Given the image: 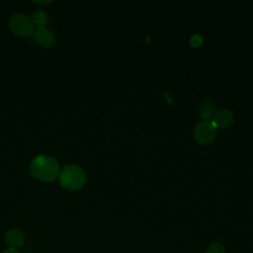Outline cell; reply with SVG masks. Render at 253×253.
<instances>
[{
  "mask_svg": "<svg viewBox=\"0 0 253 253\" xmlns=\"http://www.w3.org/2000/svg\"><path fill=\"white\" fill-rule=\"evenodd\" d=\"M60 172L58 161L51 155L39 154L30 163V174L37 180L51 182L55 180Z\"/></svg>",
  "mask_w": 253,
  "mask_h": 253,
  "instance_id": "cell-1",
  "label": "cell"
},
{
  "mask_svg": "<svg viewBox=\"0 0 253 253\" xmlns=\"http://www.w3.org/2000/svg\"><path fill=\"white\" fill-rule=\"evenodd\" d=\"M60 186L67 191H77L86 182V174L83 169L75 164L65 165L58 175Z\"/></svg>",
  "mask_w": 253,
  "mask_h": 253,
  "instance_id": "cell-2",
  "label": "cell"
},
{
  "mask_svg": "<svg viewBox=\"0 0 253 253\" xmlns=\"http://www.w3.org/2000/svg\"><path fill=\"white\" fill-rule=\"evenodd\" d=\"M10 31L18 37H29L34 34L36 27L32 18L23 13H16L11 16L8 22Z\"/></svg>",
  "mask_w": 253,
  "mask_h": 253,
  "instance_id": "cell-3",
  "label": "cell"
},
{
  "mask_svg": "<svg viewBox=\"0 0 253 253\" xmlns=\"http://www.w3.org/2000/svg\"><path fill=\"white\" fill-rule=\"evenodd\" d=\"M216 127L211 121H202L196 125L193 134L195 139L201 144H209L215 137Z\"/></svg>",
  "mask_w": 253,
  "mask_h": 253,
  "instance_id": "cell-4",
  "label": "cell"
},
{
  "mask_svg": "<svg viewBox=\"0 0 253 253\" xmlns=\"http://www.w3.org/2000/svg\"><path fill=\"white\" fill-rule=\"evenodd\" d=\"M34 39L43 48H50L55 43V36L46 27L37 28L34 32Z\"/></svg>",
  "mask_w": 253,
  "mask_h": 253,
  "instance_id": "cell-5",
  "label": "cell"
},
{
  "mask_svg": "<svg viewBox=\"0 0 253 253\" xmlns=\"http://www.w3.org/2000/svg\"><path fill=\"white\" fill-rule=\"evenodd\" d=\"M211 122L215 127L224 128L230 126L233 122V115L229 110L222 109L214 113Z\"/></svg>",
  "mask_w": 253,
  "mask_h": 253,
  "instance_id": "cell-6",
  "label": "cell"
},
{
  "mask_svg": "<svg viewBox=\"0 0 253 253\" xmlns=\"http://www.w3.org/2000/svg\"><path fill=\"white\" fill-rule=\"evenodd\" d=\"M5 241L9 248H19L24 244L25 236L19 228H11L5 234Z\"/></svg>",
  "mask_w": 253,
  "mask_h": 253,
  "instance_id": "cell-7",
  "label": "cell"
},
{
  "mask_svg": "<svg viewBox=\"0 0 253 253\" xmlns=\"http://www.w3.org/2000/svg\"><path fill=\"white\" fill-rule=\"evenodd\" d=\"M214 105L211 100H204L199 105V115L203 121H210L214 115Z\"/></svg>",
  "mask_w": 253,
  "mask_h": 253,
  "instance_id": "cell-8",
  "label": "cell"
},
{
  "mask_svg": "<svg viewBox=\"0 0 253 253\" xmlns=\"http://www.w3.org/2000/svg\"><path fill=\"white\" fill-rule=\"evenodd\" d=\"M32 21L35 25V27L37 28H41V27H46V24L48 22V18L46 13L42 10V9H37L33 16H32Z\"/></svg>",
  "mask_w": 253,
  "mask_h": 253,
  "instance_id": "cell-9",
  "label": "cell"
},
{
  "mask_svg": "<svg viewBox=\"0 0 253 253\" xmlns=\"http://www.w3.org/2000/svg\"><path fill=\"white\" fill-rule=\"evenodd\" d=\"M206 253H224V247L219 242H211L208 246Z\"/></svg>",
  "mask_w": 253,
  "mask_h": 253,
  "instance_id": "cell-10",
  "label": "cell"
},
{
  "mask_svg": "<svg viewBox=\"0 0 253 253\" xmlns=\"http://www.w3.org/2000/svg\"><path fill=\"white\" fill-rule=\"evenodd\" d=\"M203 38L200 35H195L191 38V45L194 47H198L202 44Z\"/></svg>",
  "mask_w": 253,
  "mask_h": 253,
  "instance_id": "cell-11",
  "label": "cell"
},
{
  "mask_svg": "<svg viewBox=\"0 0 253 253\" xmlns=\"http://www.w3.org/2000/svg\"><path fill=\"white\" fill-rule=\"evenodd\" d=\"M2 253H19V252L14 248H8V249L4 250Z\"/></svg>",
  "mask_w": 253,
  "mask_h": 253,
  "instance_id": "cell-12",
  "label": "cell"
},
{
  "mask_svg": "<svg viewBox=\"0 0 253 253\" xmlns=\"http://www.w3.org/2000/svg\"><path fill=\"white\" fill-rule=\"evenodd\" d=\"M52 1H34V3L36 4H39V5H44V4H48V3H51Z\"/></svg>",
  "mask_w": 253,
  "mask_h": 253,
  "instance_id": "cell-13",
  "label": "cell"
}]
</instances>
